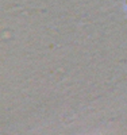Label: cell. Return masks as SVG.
<instances>
[{
  "label": "cell",
  "mask_w": 127,
  "mask_h": 135,
  "mask_svg": "<svg viewBox=\"0 0 127 135\" xmlns=\"http://www.w3.org/2000/svg\"><path fill=\"white\" fill-rule=\"evenodd\" d=\"M126 6H127V0H126Z\"/></svg>",
  "instance_id": "6da1fadb"
}]
</instances>
